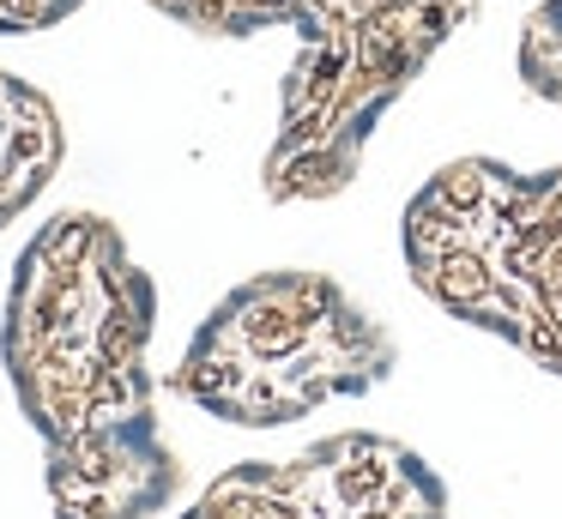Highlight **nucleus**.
Listing matches in <instances>:
<instances>
[{
    "mask_svg": "<svg viewBox=\"0 0 562 519\" xmlns=\"http://www.w3.org/2000/svg\"><path fill=\"white\" fill-rule=\"evenodd\" d=\"M393 345L321 272H260L194 332L176 393L243 429L296 422L315 405L381 381Z\"/></svg>",
    "mask_w": 562,
    "mask_h": 519,
    "instance_id": "obj_3",
    "label": "nucleus"
},
{
    "mask_svg": "<svg viewBox=\"0 0 562 519\" xmlns=\"http://www.w3.org/2000/svg\"><path fill=\"white\" fill-rule=\"evenodd\" d=\"M79 0H0V36H19V31H49L74 12Z\"/></svg>",
    "mask_w": 562,
    "mask_h": 519,
    "instance_id": "obj_7",
    "label": "nucleus"
},
{
    "mask_svg": "<svg viewBox=\"0 0 562 519\" xmlns=\"http://www.w3.org/2000/svg\"><path fill=\"white\" fill-rule=\"evenodd\" d=\"M67 157V133L55 103L37 84L0 72V229L37 205V193L55 181Z\"/></svg>",
    "mask_w": 562,
    "mask_h": 519,
    "instance_id": "obj_5",
    "label": "nucleus"
},
{
    "mask_svg": "<svg viewBox=\"0 0 562 519\" xmlns=\"http://www.w3.org/2000/svg\"><path fill=\"white\" fill-rule=\"evenodd\" d=\"M151 314L158 290L110 217L61 212L25 241L0 357L19 410L49 447L151 417Z\"/></svg>",
    "mask_w": 562,
    "mask_h": 519,
    "instance_id": "obj_1",
    "label": "nucleus"
},
{
    "mask_svg": "<svg viewBox=\"0 0 562 519\" xmlns=\"http://www.w3.org/2000/svg\"><path fill=\"white\" fill-rule=\"evenodd\" d=\"M151 7L206 36H248L267 24H291V0H151Z\"/></svg>",
    "mask_w": 562,
    "mask_h": 519,
    "instance_id": "obj_6",
    "label": "nucleus"
},
{
    "mask_svg": "<svg viewBox=\"0 0 562 519\" xmlns=\"http://www.w3.org/2000/svg\"><path fill=\"white\" fill-rule=\"evenodd\" d=\"M405 266L429 302L562 374V169L465 157L405 212Z\"/></svg>",
    "mask_w": 562,
    "mask_h": 519,
    "instance_id": "obj_2",
    "label": "nucleus"
},
{
    "mask_svg": "<svg viewBox=\"0 0 562 519\" xmlns=\"http://www.w3.org/2000/svg\"><path fill=\"white\" fill-rule=\"evenodd\" d=\"M176 483H182V465L158 417L49 447L55 519H151L176 501Z\"/></svg>",
    "mask_w": 562,
    "mask_h": 519,
    "instance_id": "obj_4",
    "label": "nucleus"
}]
</instances>
